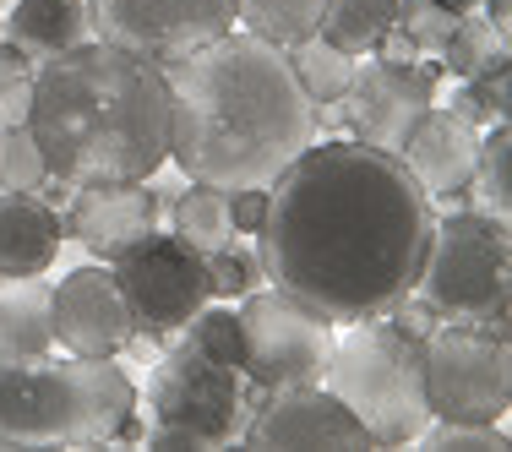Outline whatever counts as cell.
<instances>
[{
    "label": "cell",
    "mask_w": 512,
    "mask_h": 452,
    "mask_svg": "<svg viewBox=\"0 0 512 452\" xmlns=\"http://www.w3.org/2000/svg\"><path fill=\"white\" fill-rule=\"evenodd\" d=\"M169 224H175V235L186 240V246H197L202 256L229 246V240H235V224H229V191L191 180V186L175 197V207H169Z\"/></svg>",
    "instance_id": "7402d4cb"
},
{
    "label": "cell",
    "mask_w": 512,
    "mask_h": 452,
    "mask_svg": "<svg viewBox=\"0 0 512 452\" xmlns=\"http://www.w3.org/2000/svg\"><path fill=\"white\" fill-rule=\"evenodd\" d=\"M66 224L39 191H0V273H44L55 267Z\"/></svg>",
    "instance_id": "e0dca14e"
},
{
    "label": "cell",
    "mask_w": 512,
    "mask_h": 452,
    "mask_svg": "<svg viewBox=\"0 0 512 452\" xmlns=\"http://www.w3.org/2000/svg\"><path fill=\"white\" fill-rule=\"evenodd\" d=\"M425 452H507V431L496 425H474V420H431L414 436Z\"/></svg>",
    "instance_id": "f546056e"
},
{
    "label": "cell",
    "mask_w": 512,
    "mask_h": 452,
    "mask_svg": "<svg viewBox=\"0 0 512 452\" xmlns=\"http://www.w3.org/2000/svg\"><path fill=\"white\" fill-rule=\"evenodd\" d=\"M267 218V186H240L229 191V224H235V235H256Z\"/></svg>",
    "instance_id": "d6a6232c"
},
{
    "label": "cell",
    "mask_w": 512,
    "mask_h": 452,
    "mask_svg": "<svg viewBox=\"0 0 512 452\" xmlns=\"http://www.w3.org/2000/svg\"><path fill=\"white\" fill-rule=\"evenodd\" d=\"M344 120L355 131V142H371L382 153H398L404 137L414 131V120L436 104V66L425 60H365L349 77Z\"/></svg>",
    "instance_id": "7c38bea8"
},
{
    "label": "cell",
    "mask_w": 512,
    "mask_h": 452,
    "mask_svg": "<svg viewBox=\"0 0 512 452\" xmlns=\"http://www.w3.org/2000/svg\"><path fill=\"white\" fill-rule=\"evenodd\" d=\"M240 447H371V436L322 382H306L273 387V393H262V403H251Z\"/></svg>",
    "instance_id": "4fadbf2b"
},
{
    "label": "cell",
    "mask_w": 512,
    "mask_h": 452,
    "mask_svg": "<svg viewBox=\"0 0 512 452\" xmlns=\"http://www.w3.org/2000/svg\"><path fill=\"white\" fill-rule=\"evenodd\" d=\"M474 153H480V131L469 126V120H458L453 109H425L420 120H414V131L404 137V169L414 180H420L425 197H463L469 191V175H474Z\"/></svg>",
    "instance_id": "2e32d148"
},
{
    "label": "cell",
    "mask_w": 512,
    "mask_h": 452,
    "mask_svg": "<svg viewBox=\"0 0 512 452\" xmlns=\"http://www.w3.org/2000/svg\"><path fill=\"white\" fill-rule=\"evenodd\" d=\"M289 71H295L300 93L311 104H338L349 93V77H355V55H344L338 44H327L322 33H306V39L289 44Z\"/></svg>",
    "instance_id": "ffe728a7"
},
{
    "label": "cell",
    "mask_w": 512,
    "mask_h": 452,
    "mask_svg": "<svg viewBox=\"0 0 512 452\" xmlns=\"http://www.w3.org/2000/svg\"><path fill=\"white\" fill-rule=\"evenodd\" d=\"M169 158L218 191L273 186L316 142V104L300 93L278 44L235 33L164 66Z\"/></svg>",
    "instance_id": "7a4b0ae2"
},
{
    "label": "cell",
    "mask_w": 512,
    "mask_h": 452,
    "mask_svg": "<svg viewBox=\"0 0 512 452\" xmlns=\"http://www.w3.org/2000/svg\"><path fill=\"white\" fill-rule=\"evenodd\" d=\"M207 289H213V300H240L251 289H262V256L235 246V240L207 251Z\"/></svg>",
    "instance_id": "f1b7e54d"
},
{
    "label": "cell",
    "mask_w": 512,
    "mask_h": 452,
    "mask_svg": "<svg viewBox=\"0 0 512 452\" xmlns=\"http://www.w3.org/2000/svg\"><path fill=\"white\" fill-rule=\"evenodd\" d=\"M251 420V393L235 365H218L191 344H175L148 382V447L218 452L235 447Z\"/></svg>",
    "instance_id": "52a82bcc"
},
{
    "label": "cell",
    "mask_w": 512,
    "mask_h": 452,
    "mask_svg": "<svg viewBox=\"0 0 512 452\" xmlns=\"http://www.w3.org/2000/svg\"><path fill=\"white\" fill-rule=\"evenodd\" d=\"M447 109H453V115H458V120H469V126H474V131H485V126H496V120H491V109H485V104H480V93H474V88H469V82H463V88L453 93V104H447Z\"/></svg>",
    "instance_id": "836d02e7"
},
{
    "label": "cell",
    "mask_w": 512,
    "mask_h": 452,
    "mask_svg": "<svg viewBox=\"0 0 512 452\" xmlns=\"http://www.w3.org/2000/svg\"><path fill=\"white\" fill-rule=\"evenodd\" d=\"M55 349V284L44 273H0V354Z\"/></svg>",
    "instance_id": "d6986e66"
},
{
    "label": "cell",
    "mask_w": 512,
    "mask_h": 452,
    "mask_svg": "<svg viewBox=\"0 0 512 452\" xmlns=\"http://www.w3.org/2000/svg\"><path fill=\"white\" fill-rule=\"evenodd\" d=\"M33 104V60L0 39V126H28Z\"/></svg>",
    "instance_id": "4dcf8cb0"
},
{
    "label": "cell",
    "mask_w": 512,
    "mask_h": 452,
    "mask_svg": "<svg viewBox=\"0 0 512 452\" xmlns=\"http://www.w3.org/2000/svg\"><path fill=\"white\" fill-rule=\"evenodd\" d=\"M469 191L480 197V207L491 218H507V207H512V126H507V120L485 126L480 153H474Z\"/></svg>",
    "instance_id": "cb8c5ba5"
},
{
    "label": "cell",
    "mask_w": 512,
    "mask_h": 452,
    "mask_svg": "<svg viewBox=\"0 0 512 452\" xmlns=\"http://www.w3.org/2000/svg\"><path fill=\"white\" fill-rule=\"evenodd\" d=\"M436 6H447V11H474L480 0H436Z\"/></svg>",
    "instance_id": "d590c367"
},
{
    "label": "cell",
    "mask_w": 512,
    "mask_h": 452,
    "mask_svg": "<svg viewBox=\"0 0 512 452\" xmlns=\"http://www.w3.org/2000/svg\"><path fill=\"white\" fill-rule=\"evenodd\" d=\"M55 344L88 360H109L131 344V311L109 267H71L55 284Z\"/></svg>",
    "instance_id": "5bb4252c"
},
{
    "label": "cell",
    "mask_w": 512,
    "mask_h": 452,
    "mask_svg": "<svg viewBox=\"0 0 512 452\" xmlns=\"http://www.w3.org/2000/svg\"><path fill=\"white\" fill-rule=\"evenodd\" d=\"M0 39L17 44L39 66L93 39V6L88 0H17L11 17L0 22Z\"/></svg>",
    "instance_id": "ac0fdd59"
},
{
    "label": "cell",
    "mask_w": 512,
    "mask_h": 452,
    "mask_svg": "<svg viewBox=\"0 0 512 452\" xmlns=\"http://www.w3.org/2000/svg\"><path fill=\"white\" fill-rule=\"evenodd\" d=\"M0 22H6V17H0Z\"/></svg>",
    "instance_id": "8d00e7d4"
},
{
    "label": "cell",
    "mask_w": 512,
    "mask_h": 452,
    "mask_svg": "<svg viewBox=\"0 0 512 452\" xmlns=\"http://www.w3.org/2000/svg\"><path fill=\"white\" fill-rule=\"evenodd\" d=\"M480 6H485V17L496 22V33L512 28V0H480Z\"/></svg>",
    "instance_id": "e575fe53"
},
{
    "label": "cell",
    "mask_w": 512,
    "mask_h": 452,
    "mask_svg": "<svg viewBox=\"0 0 512 452\" xmlns=\"http://www.w3.org/2000/svg\"><path fill=\"white\" fill-rule=\"evenodd\" d=\"M469 88L480 93V104L491 109V120H507L512 115V66H507V60H496L491 71L469 77Z\"/></svg>",
    "instance_id": "1f68e13d"
},
{
    "label": "cell",
    "mask_w": 512,
    "mask_h": 452,
    "mask_svg": "<svg viewBox=\"0 0 512 452\" xmlns=\"http://www.w3.org/2000/svg\"><path fill=\"white\" fill-rule=\"evenodd\" d=\"M431 224V197L398 153L311 142L267 186L256 256L273 289L349 327L414 295Z\"/></svg>",
    "instance_id": "6da1fadb"
},
{
    "label": "cell",
    "mask_w": 512,
    "mask_h": 452,
    "mask_svg": "<svg viewBox=\"0 0 512 452\" xmlns=\"http://www.w3.org/2000/svg\"><path fill=\"white\" fill-rule=\"evenodd\" d=\"M496 60H507V33H496V22L485 17V11H463L453 39H447V50H442V66L469 82V77H480V71H491Z\"/></svg>",
    "instance_id": "d4e9b609"
},
{
    "label": "cell",
    "mask_w": 512,
    "mask_h": 452,
    "mask_svg": "<svg viewBox=\"0 0 512 452\" xmlns=\"http://www.w3.org/2000/svg\"><path fill=\"white\" fill-rule=\"evenodd\" d=\"M137 414V387L88 354H0V447H88L115 442Z\"/></svg>",
    "instance_id": "277c9868"
},
{
    "label": "cell",
    "mask_w": 512,
    "mask_h": 452,
    "mask_svg": "<svg viewBox=\"0 0 512 452\" xmlns=\"http://www.w3.org/2000/svg\"><path fill=\"white\" fill-rule=\"evenodd\" d=\"M393 17H398V0H327L316 33L327 44H338L344 55H371L382 44V33L393 28Z\"/></svg>",
    "instance_id": "44dd1931"
},
{
    "label": "cell",
    "mask_w": 512,
    "mask_h": 452,
    "mask_svg": "<svg viewBox=\"0 0 512 452\" xmlns=\"http://www.w3.org/2000/svg\"><path fill=\"white\" fill-rule=\"evenodd\" d=\"M235 316H240V338H246L240 376L256 393L322 382L327 354H333V322L327 316L289 300L284 289H251V295H240Z\"/></svg>",
    "instance_id": "30bf717a"
},
{
    "label": "cell",
    "mask_w": 512,
    "mask_h": 452,
    "mask_svg": "<svg viewBox=\"0 0 512 452\" xmlns=\"http://www.w3.org/2000/svg\"><path fill=\"white\" fill-rule=\"evenodd\" d=\"M425 403L431 420L496 425L512 403L507 338L463 322H436L425 333Z\"/></svg>",
    "instance_id": "9c48e42d"
},
{
    "label": "cell",
    "mask_w": 512,
    "mask_h": 452,
    "mask_svg": "<svg viewBox=\"0 0 512 452\" xmlns=\"http://www.w3.org/2000/svg\"><path fill=\"white\" fill-rule=\"evenodd\" d=\"M109 273H115L120 300L131 311V333H142V338L180 333L213 300V289H207V256L197 246H186L175 229L169 235L148 229L142 240H131L126 251L109 256Z\"/></svg>",
    "instance_id": "ba28073f"
},
{
    "label": "cell",
    "mask_w": 512,
    "mask_h": 452,
    "mask_svg": "<svg viewBox=\"0 0 512 452\" xmlns=\"http://www.w3.org/2000/svg\"><path fill=\"white\" fill-rule=\"evenodd\" d=\"M50 180L39 142L28 126H0V191H39Z\"/></svg>",
    "instance_id": "4316f807"
},
{
    "label": "cell",
    "mask_w": 512,
    "mask_h": 452,
    "mask_svg": "<svg viewBox=\"0 0 512 452\" xmlns=\"http://www.w3.org/2000/svg\"><path fill=\"white\" fill-rule=\"evenodd\" d=\"M28 131L66 186L153 180L169 164V82L164 66L88 39L33 66Z\"/></svg>",
    "instance_id": "3957f363"
},
{
    "label": "cell",
    "mask_w": 512,
    "mask_h": 452,
    "mask_svg": "<svg viewBox=\"0 0 512 452\" xmlns=\"http://www.w3.org/2000/svg\"><path fill=\"white\" fill-rule=\"evenodd\" d=\"M458 17H463V11H447V6H436V0H398L393 28L414 44V55H420V60H442L447 39H453V28H458Z\"/></svg>",
    "instance_id": "484cf974"
},
{
    "label": "cell",
    "mask_w": 512,
    "mask_h": 452,
    "mask_svg": "<svg viewBox=\"0 0 512 452\" xmlns=\"http://www.w3.org/2000/svg\"><path fill=\"white\" fill-rule=\"evenodd\" d=\"M77 197L66 207V235L82 240L93 256H115L131 240H142L148 229H158V207L164 197L153 191V180H104V186H71Z\"/></svg>",
    "instance_id": "9a60e30c"
},
{
    "label": "cell",
    "mask_w": 512,
    "mask_h": 452,
    "mask_svg": "<svg viewBox=\"0 0 512 452\" xmlns=\"http://www.w3.org/2000/svg\"><path fill=\"white\" fill-rule=\"evenodd\" d=\"M414 295L442 322L485 327L507 338V300H512V240L507 218L491 213H447L431 224L420 256Z\"/></svg>",
    "instance_id": "8992f818"
},
{
    "label": "cell",
    "mask_w": 512,
    "mask_h": 452,
    "mask_svg": "<svg viewBox=\"0 0 512 452\" xmlns=\"http://www.w3.org/2000/svg\"><path fill=\"white\" fill-rule=\"evenodd\" d=\"M235 28V0H93V39L131 50L153 66L186 60L191 50Z\"/></svg>",
    "instance_id": "8fae6325"
},
{
    "label": "cell",
    "mask_w": 512,
    "mask_h": 452,
    "mask_svg": "<svg viewBox=\"0 0 512 452\" xmlns=\"http://www.w3.org/2000/svg\"><path fill=\"white\" fill-rule=\"evenodd\" d=\"M186 327H191L186 338L207 354V360L235 365V371H240V360H246V338H240V316L229 311V305H202Z\"/></svg>",
    "instance_id": "83f0119b"
},
{
    "label": "cell",
    "mask_w": 512,
    "mask_h": 452,
    "mask_svg": "<svg viewBox=\"0 0 512 452\" xmlns=\"http://www.w3.org/2000/svg\"><path fill=\"white\" fill-rule=\"evenodd\" d=\"M322 6L327 0H235V22H246V33H256V39L289 50L295 39L316 33Z\"/></svg>",
    "instance_id": "603a6c76"
},
{
    "label": "cell",
    "mask_w": 512,
    "mask_h": 452,
    "mask_svg": "<svg viewBox=\"0 0 512 452\" xmlns=\"http://www.w3.org/2000/svg\"><path fill=\"white\" fill-rule=\"evenodd\" d=\"M322 387L365 425L371 447H409L431 425L425 338L404 333L393 316L349 322V333L333 338Z\"/></svg>",
    "instance_id": "5b68a950"
}]
</instances>
